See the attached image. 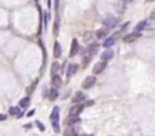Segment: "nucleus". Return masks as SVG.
<instances>
[{"label": "nucleus", "instance_id": "nucleus-1", "mask_svg": "<svg viewBox=\"0 0 155 136\" xmlns=\"http://www.w3.org/2000/svg\"><path fill=\"white\" fill-rule=\"evenodd\" d=\"M98 48H99V44L98 43H92L87 47L85 51V55L83 59V66L84 68L87 66L93 55H95L98 52Z\"/></svg>", "mask_w": 155, "mask_h": 136}, {"label": "nucleus", "instance_id": "nucleus-2", "mask_svg": "<svg viewBox=\"0 0 155 136\" xmlns=\"http://www.w3.org/2000/svg\"><path fill=\"white\" fill-rule=\"evenodd\" d=\"M51 124L54 132H60V109L58 106H54L50 116Z\"/></svg>", "mask_w": 155, "mask_h": 136}, {"label": "nucleus", "instance_id": "nucleus-3", "mask_svg": "<svg viewBox=\"0 0 155 136\" xmlns=\"http://www.w3.org/2000/svg\"><path fill=\"white\" fill-rule=\"evenodd\" d=\"M118 22L119 20L117 19V18H114V17H109V18H105V19L103 21L102 24L106 28L112 29L117 25Z\"/></svg>", "mask_w": 155, "mask_h": 136}, {"label": "nucleus", "instance_id": "nucleus-4", "mask_svg": "<svg viewBox=\"0 0 155 136\" xmlns=\"http://www.w3.org/2000/svg\"><path fill=\"white\" fill-rule=\"evenodd\" d=\"M96 82V78L93 75H89V76L86 77L85 80L82 83V87L83 89H89L95 84Z\"/></svg>", "mask_w": 155, "mask_h": 136}, {"label": "nucleus", "instance_id": "nucleus-5", "mask_svg": "<svg viewBox=\"0 0 155 136\" xmlns=\"http://www.w3.org/2000/svg\"><path fill=\"white\" fill-rule=\"evenodd\" d=\"M106 66H107V62L101 60V61L97 62V63L94 65L92 69V73L95 74H101V73L104 71V68H106Z\"/></svg>", "mask_w": 155, "mask_h": 136}, {"label": "nucleus", "instance_id": "nucleus-6", "mask_svg": "<svg viewBox=\"0 0 155 136\" xmlns=\"http://www.w3.org/2000/svg\"><path fill=\"white\" fill-rule=\"evenodd\" d=\"M84 105L83 104H77L72 106L69 110V115L70 116H78L83 111Z\"/></svg>", "mask_w": 155, "mask_h": 136}, {"label": "nucleus", "instance_id": "nucleus-7", "mask_svg": "<svg viewBox=\"0 0 155 136\" xmlns=\"http://www.w3.org/2000/svg\"><path fill=\"white\" fill-rule=\"evenodd\" d=\"M53 54H54V57L55 58H59L62 54V48L61 45L58 41H56L54 44V48H53Z\"/></svg>", "mask_w": 155, "mask_h": 136}, {"label": "nucleus", "instance_id": "nucleus-8", "mask_svg": "<svg viewBox=\"0 0 155 136\" xmlns=\"http://www.w3.org/2000/svg\"><path fill=\"white\" fill-rule=\"evenodd\" d=\"M79 51V43L76 38H74L72 41V44H71V48H70V57H74L76 54L78 53Z\"/></svg>", "mask_w": 155, "mask_h": 136}, {"label": "nucleus", "instance_id": "nucleus-9", "mask_svg": "<svg viewBox=\"0 0 155 136\" xmlns=\"http://www.w3.org/2000/svg\"><path fill=\"white\" fill-rule=\"evenodd\" d=\"M140 34L136 33V32H133V33H130L128 35H126V36L123 38V41L126 43H131L136 41L138 38H139Z\"/></svg>", "mask_w": 155, "mask_h": 136}, {"label": "nucleus", "instance_id": "nucleus-10", "mask_svg": "<svg viewBox=\"0 0 155 136\" xmlns=\"http://www.w3.org/2000/svg\"><path fill=\"white\" fill-rule=\"evenodd\" d=\"M113 57H114V51L110 49H108L104 51L101 54V60L107 62V60H110Z\"/></svg>", "mask_w": 155, "mask_h": 136}, {"label": "nucleus", "instance_id": "nucleus-11", "mask_svg": "<svg viewBox=\"0 0 155 136\" xmlns=\"http://www.w3.org/2000/svg\"><path fill=\"white\" fill-rule=\"evenodd\" d=\"M146 24H147V21H142L136 26L134 29V32L136 33H140L142 30H144L146 28Z\"/></svg>", "mask_w": 155, "mask_h": 136}, {"label": "nucleus", "instance_id": "nucleus-12", "mask_svg": "<svg viewBox=\"0 0 155 136\" xmlns=\"http://www.w3.org/2000/svg\"><path fill=\"white\" fill-rule=\"evenodd\" d=\"M78 65L77 64H70L67 68V76L70 77L71 75L75 74L77 72V69H78Z\"/></svg>", "mask_w": 155, "mask_h": 136}, {"label": "nucleus", "instance_id": "nucleus-13", "mask_svg": "<svg viewBox=\"0 0 155 136\" xmlns=\"http://www.w3.org/2000/svg\"><path fill=\"white\" fill-rule=\"evenodd\" d=\"M51 84L54 86V87H61L62 85V80H61V77L58 76V75H54V77H52V79H51Z\"/></svg>", "mask_w": 155, "mask_h": 136}, {"label": "nucleus", "instance_id": "nucleus-14", "mask_svg": "<svg viewBox=\"0 0 155 136\" xmlns=\"http://www.w3.org/2000/svg\"><path fill=\"white\" fill-rule=\"evenodd\" d=\"M64 136H78L75 129L71 126H69L64 132Z\"/></svg>", "mask_w": 155, "mask_h": 136}, {"label": "nucleus", "instance_id": "nucleus-15", "mask_svg": "<svg viewBox=\"0 0 155 136\" xmlns=\"http://www.w3.org/2000/svg\"><path fill=\"white\" fill-rule=\"evenodd\" d=\"M84 98H85V96H84V95H83V93L81 91H77V92L74 93V96H73L72 101L74 103L79 102V101H82Z\"/></svg>", "mask_w": 155, "mask_h": 136}, {"label": "nucleus", "instance_id": "nucleus-16", "mask_svg": "<svg viewBox=\"0 0 155 136\" xmlns=\"http://www.w3.org/2000/svg\"><path fill=\"white\" fill-rule=\"evenodd\" d=\"M79 121H80V119L77 116L69 115V117H67V120H66V124L68 126H72L74 125V124H76V123L79 122Z\"/></svg>", "mask_w": 155, "mask_h": 136}, {"label": "nucleus", "instance_id": "nucleus-17", "mask_svg": "<svg viewBox=\"0 0 155 136\" xmlns=\"http://www.w3.org/2000/svg\"><path fill=\"white\" fill-rule=\"evenodd\" d=\"M58 91L56 90V89L54 88L50 89L48 93V96L50 101H54V100H56V99L58 98Z\"/></svg>", "mask_w": 155, "mask_h": 136}, {"label": "nucleus", "instance_id": "nucleus-18", "mask_svg": "<svg viewBox=\"0 0 155 136\" xmlns=\"http://www.w3.org/2000/svg\"><path fill=\"white\" fill-rule=\"evenodd\" d=\"M59 63L58 62H54L51 64V77H54V75H56L57 72H58V69H59Z\"/></svg>", "mask_w": 155, "mask_h": 136}, {"label": "nucleus", "instance_id": "nucleus-19", "mask_svg": "<svg viewBox=\"0 0 155 136\" xmlns=\"http://www.w3.org/2000/svg\"><path fill=\"white\" fill-rule=\"evenodd\" d=\"M114 42H115V39H114V37L110 36L104 41V44H103V46H104V48H109V47L112 46V45L114 44Z\"/></svg>", "mask_w": 155, "mask_h": 136}, {"label": "nucleus", "instance_id": "nucleus-20", "mask_svg": "<svg viewBox=\"0 0 155 136\" xmlns=\"http://www.w3.org/2000/svg\"><path fill=\"white\" fill-rule=\"evenodd\" d=\"M107 33V30L104 29H98L96 31L95 35H96V37H97L98 38L101 39V38H104V36H106Z\"/></svg>", "mask_w": 155, "mask_h": 136}, {"label": "nucleus", "instance_id": "nucleus-21", "mask_svg": "<svg viewBox=\"0 0 155 136\" xmlns=\"http://www.w3.org/2000/svg\"><path fill=\"white\" fill-rule=\"evenodd\" d=\"M146 28L148 29L155 30V19L151 18L147 21V24H146Z\"/></svg>", "mask_w": 155, "mask_h": 136}, {"label": "nucleus", "instance_id": "nucleus-22", "mask_svg": "<svg viewBox=\"0 0 155 136\" xmlns=\"http://www.w3.org/2000/svg\"><path fill=\"white\" fill-rule=\"evenodd\" d=\"M8 113L11 114V116H16L21 113V110L18 108V107H11L8 110Z\"/></svg>", "mask_w": 155, "mask_h": 136}, {"label": "nucleus", "instance_id": "nucleus-23", "mask_svg": "<svg viewBox=\"0 0 155 136\" xmlns=\"http://www.w3.org/2000/svg\"><path fill=\"white\" fill-rule=\"evenodd\" d=\"M30 101V98L29 97H24L22 99L20 100L19 101V105L21 107V108H25L27 107V105L29 104Z\"/></svg>", "mask_w": 155, "mask_h": 136}, {"label": "nucleus", "instance_id": "nucleus-24", "mask_svg": "<svg viewBox=\"0 0 155 136\" xmlns=\"http://www.w3.org/2000/svg\"><path fill=\"white\" fill-rule=\"evenodd\" d=\"M36 124H37V127L39 128V129L40 130L41 132H44L45 131V126H44V125L42 124L40 121H39V120H36Z\"/></svg>", "mask_w": 155, "mask_h": 136}, {"label": "nucleus", "instance_id": "nucleus-25", "mask_svg": "<svg viewBox=\"0 0 155 136\" xmlns=\"http://www.w3.org/2000/svg\"><path fill=\"white\" fill-rule=\"evenodd\" d=\"M7 119V116L5 115V114H0V120L1 121H4L5 120H6Z\"/></svg>", "mask_w": 155, "mask_h": 136}, {"label": "nucleus", "instance_id": "nucleus-26", "mask_svg": "<svg viewBox=\"0 0 155 136\" xmlns=\"http://www.w3.org/2000/svg\"><path fill=\"white\" fill-rule=\"evenodd\" d=\"M34 113H35V110H32V111H30V112L29 113H28V114H27V117H32V116L33 115H34Z\"/></svg>", "mask_w": 155, "mask_h": 136}, {"label": "nucleus", "instance_id": "nucleus-27", "mask_svg": "<svg viewBox=\"0 0 155 136\" xmlns=\"http://www.w3.org/2000/svg\"><path fill=\"white\" fill-rule=\"evenodd\" d=\"M58 3H59V0H56V2H55V8H56V9H58Z\"/></svg>", "mask_w": 155, "mask_h": 136}, {"label": "nucleus", "instance_id": "nucleus-28", "mask_svg": "<svg viewBox=\"0 0 155 136\" xmlns=\"http://www.w3.org/2000/svg\"><path fill=\"white\" fill-rule=\"evenodd\" d=\"M48 5L50 8V6H51V0H48Z\"/></svg>", "mask_w": 155, "mask_h": 136}, {"label": "nucleus", "instance_id": "nucleus-29", "mask_svg": "<svg viewBox=\"0 0 155 136\" xmlns=\"http://www.w3.org/2000/svg\"><path fill=\"white\" fill-rule=\"evenodd\" d=\"M148 1H153V0H148Z\"/></svg>", "mask_w": 155, "mask_h": 136}, {"label": "nucleus", "instance_id": "nucleus-30", "mask_svg": "<svg viewBox=\"0 0 155 136\" xmlns=\"http://www.w3.org/2000/svg\"><path fill=\"white\" fill-rule=\"evenodd\" d=\"M36 1H38V0H36Z\"/></svg>", "mask_w": 155, "mask_h": 136}]
</instances>
